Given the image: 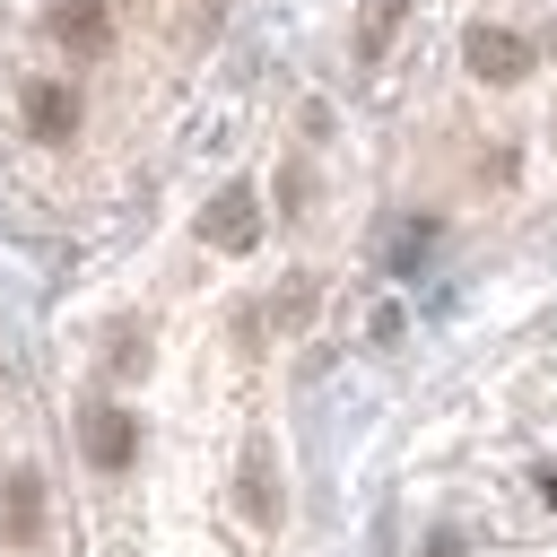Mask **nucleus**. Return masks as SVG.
<instances>
[{
    "instance_id": "nucleus-1",
    "label": "nucleus",
    "mask_w": 557,
    "mask_h": 557,
    "mask_svg": "<svg viewBox=\"0 0 557 557\" xmlns=\"http://www.w3.org/2000/svg\"><path fill=\"white\" fill-rule=\"evenodd\" d=\"M78 444H87V461H96L104 479H122V470L139 461V418H131L122 400H96V409L78 418Z\"/></svg>"
},
{
    "instance_id": "nucleus-2",
    "label": "nucleus",
    "mask_w": 557,
    "mask_h": 557,
    "mask_svg": "<svg viewBox=\"0 0 557 557\" xmlns=\"http://www.w3.org/2000/svg\"><path fill=\"white\" fill-rule=\"evenodd\" d=\"M461 61H470V78L513 87V78H531V35H513V26H470V35H461Z\"/></svg>"
},
{
    "instance_id": "nucleus-3",
    "label": "nucleus",
    "mask_w": 557,
    "mask_h": 557,
    "mask_svg": "<svg viewBox=\"0 0 557 557\" xmlns=\"http://www.w3.org/2000/svg\"><path fill=\"white\" fill-rule=\"evenodd\" d=\"M17 122H26V139L61 148V139L78 131V87H70V78H26V96H17Z\"/></svg>"
},
{
    "instance_id": "nucleus-4",
    "label": "nucleus",
    "mask_w": 557,
    "mask_h": 557,
    "mask_svg": "<svg viewBox=\"0 0 557 557\" xmlns=\"http://www.w3.org/2000/svg\"><path fill=\"white\" fill-rule=\"evenodd\" d=\"M200 244H218V252H252V244H261V200H252V183H226V191L200 209Z\"/></svg>"
},
{
    "instance_id": "nucleus-5",
    "label": "nucleus",
    "mask_w": 557,
    "mask_h": 557,
    "mask_svg": "<svg viewBox=\"0 0 557 557\" xmlns=\"http://www.w3.org/2000/svg\"><path fill=\"white\" fill-rule=\"evenodd\" d=\"M52 44H61L70 61H104V52H113V9H104V0H61V9H52Z\"/></svg>"
},
{
    "instance_id": "nucleus-6",
    "label": "nucleus",
    "mask_w": 557,
    "mask_h": 557,
    "mask_svg": "<svg viewBox=\"0 0 557 557\" xmlns=\"http://www.w3.org/2000/svg\"><path fill=\"white\" fill-rule=\"evenodd\" d=\"M0 531H9V548H35V540H44V479H35V470H9V487H0Z\"/></svg>"
},
{
    "instance_id": "nucleus-7",
    "label": "nucleus",
    "mask_w": 557,
    "mask_h": 557,
    "mask_svg": "<svg viewBox=\"0 0 557 557\" xmlns=\"http://www.w3.org/2000/svg\"><path fill=\"white\" fill-rule=\"evenodd\" d=\"M400 17H409V0H366V26H357V52L374 61L392 35H400Z\"/></svg>"
},
{
    "instance_id": "nucleus-8",
    "label": "nucleus",
    "mask_w": 557,
    "mask_h": 557,
    "mask_svg": "<svg viewBox=\"0 0 557 557\" xmlns=\"http://www.w3.org/2000/svg\"><path fill=\"white\" fill-rule=\"evenodd\" d=\"M244 513H252V522H278V496H270V461H261V453L244 461Z\"/></svg>"
},
{
    "instance_id": "nucleus-9",
    "label": "nucleus",
    "mask_w": 557,
    "mask_h": 557,
    "mask_svg": "<svg viewBox=\"0 0 557 557\" xmlns=\"http://www.w3.org/2000/svg\"><path fill=\"white\" fill-rule=\"evenodd\" d=\"M139 357H148V348H139V331H122V339H113V374H139Z\"/></svg>"
},
{
    "instance_id": "nucleus-10",
    "label": "nucleus",
    "mask_w": 557,
    "mask_h": 557,
    "mask_svg": "<svg viewBox=\"0 0 557 557\" xmlns=\"http://www.w3.org/2000/svg\"><path fill=\"white\" fill-rule=\"evenodd\" d=\"M540 505H557V461H548V470H540Z\"/></svg>"
},
{
    "instance_id": "nucleus-11",
    "label": "nucleus",
    "mask_w": 557,
    "mask_h": 557,
    "mask_svg": "<svg viewBox=\"0 0 557 557\" xmlns=\"http://www.w3.org/2000/svg\"><path fill=\"white\" fill-rule=\"evenodd\" d=\"M435 557H461V548H453V540H435Z\"/></svg>"
}]
</instances>
